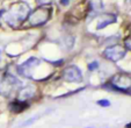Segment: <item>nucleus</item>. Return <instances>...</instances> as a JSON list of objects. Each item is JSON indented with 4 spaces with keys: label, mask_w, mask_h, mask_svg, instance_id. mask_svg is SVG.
Wrapping results in <instances>:
<instances>
[{
    "label": "nucleus",
    "mask_w": 131,
    "mask_h": 128,
    "mask_svg": "<svg viewBox=\"0 0 131 128\" xmlns=\"http://www.w3.org/2000/svg\"><path fill=\"white\" fill-rule=\"evenodd\" d=\"M124 48L131 51V36H128L124 39Z\"/></svg>",
    "instance_id": "14"
},
{
    "label": "nucleus",
    "mask_w": 131,
    "mask_h": 128,
    "mask_svg": "<svg viewBox=\"0 0 131 128\" xmlns=\"http://www.w3.org/2000/svg\"><path fill=\"white\" fill-rule=\"evenodd\" d=\"M30 103L29 101H23V100H19V99H14L9 103L8 105V108H9L10 112L15 114H19V113H22L25 112L27 108H29Z\"/></svg>",
    "instance_id": "9"
},
{
    "label": "nucleus",
    "mask_w": 131,
    "mask_h": 128,
    "mask_svg": "<svg viewBox=\"0 0 131 128\" xmlns=\"http://www.w3.org/2000/svg\"><path fill=\"white\" fill-rule=\"evenodd\" d=\"M117 21V16L115 14H100V19L97 21V25H96V29H103L106 28L107 26L109 25H113Z\"/></svg>",
    "instance_id": "10"
},
{
    "label": "nucleus",
    "mask_w": 131,
    "mask_h": 128,
    "mask_svg": "<svg viewBox=\"0 0 131 128\" xmlns=\"http://www.w3.org/2000/svg\"><path fill=\"white\" fill-rule=\"evenodd\" d=\"M4 13H5V10H1V11H0V19H1V17H3ZM0 25H1V23H0Z\"/></svg>",
    "instance_id": "16"
},
{
    "label": "nucleus",
    "mask_w": 131,
    "mask_h": 128,
    "mask_svg": "<svg viewBox=\"0 0 131 128\" xmlns=\"http://www.w3.org/2000/svg\"><path fill=\"white\" fill-rule=\"evenodd\" d=\"M37 94V87L32 84H28L26 86L19 89L17 92V99L23 101H29L32 98H35V96Z\"/></svg>",
    "instance_id": "8"
},
{
    "label": "nucleus",
    "mask_w": 131,
    "mask_h": 128,
    "mask_svg": "<svg viewBox=\"0 0 131 128\" xmlns=\"http://www.w3.org/2000/svg\"><path fill=\"white\" fill-rule=\"evenodd\" d=\"M40 64H41V59H38L37 57H30V58H28L26 62L21 63L20 65H17V68H16L17 74L20 75V76H22L23 78L32 79L34 70L36 69Z\"/></svg>",
    "instance_id": "5"
},
{
    "label": "nucleus",
    "mask_w": 131,
    "mask_h": 128,
    "mask_svg": "<svg viewBox=\"0 0 131 128\" xmlns=\"http://www.w3.org/2000/svg\"><path fill=\"white\" fill-rule=\"evenodd\" d=\"M87 7H88V15L96 16L104 10V4L102 3V0H91Z\"/></svg>",
    "instance_id": "11"
},
{
    "label": "nucleus",
    "mask_w": 131,
    "mask_h": 128,
    "mask_svg": "<svg viewBox=\"0 0 131 128\" xmlns=\"http://www.w3.org/2000/svg\"><path fill=\"white\" fill-rule=\"evenodd\" d=\"M70 3H71V0H59V4L62 6H69Z\"/></svg>",
    "instance_id": "15"
},
{
    "label": "nucleus",
    "mask_w": 131,
    "mask_h": 128,
    "mask_svg": "<svg viewBox=\"0 0 131 128\" xmlns=\"http://www.w3.org/2000/svg\"><path fill=\"white\" fill-rule=\"evenodd\" d=\"M126 55V49L119 44H113L107 47L106 49L102 51V56L106 59L113 62V63H117L121 59H123Z\"/></svg>",
    "instance_id": "4"
},
{
    "label": "nucleus",
    "mask_w": 131,
    "mask_h": 128,
    "mask_svg": "<svg viewBox=\"0 0 131 128\" xmlns=\"http://www.w3.org/2000/svg\"><path fill=\"white\" fill-rule=\"evenodd\" d=\"M88 71H95V70L99 69V62L97 61H94V62H91L88 64Z\"/></svg>",
    "instance_id": "12"
},
{
    "label": "nucleus",
    "mask_w": 131,
    "mask_h": 128,
    "mask_svg": "<svg viewBox=\"0 0 131 128\" xmlns=\"http://www.w3.org/2000/svg\"><path fill=\"white\" fill-rule=\"evenodd\" d=\"M109 81L116 87L118 93H130L129 90L131 89V76L129 74L118 72L111 77Z\"/></svg>",
    "instance_id": "3"
},
{
    "label": "nucleus",
    "mask_w": 131,
    "mask_h": 128,
    "mask_svg": "<svg viewBox=\"0 0 131 128\" xmlns=\"http://www.w3.org/2000/svg\"><path fill=\"white\" fill-rule=\"evenodd\" d=\"M62 77L67 83H81L82 81V72L79 67L71 64L64 68L62 72Z\"/></svg>",
    "instance_id": "6"
},
{
    "label": "nucleus",
    "mask_w": 131,
    "mask_h": 128,
    "mask_svg": "<svg viewBox=\"0 0 131 128\" xmlns=\"http://www.w3.org/2000/svg\"><path fill=\"white\" fill-rule=\"evenodd\" d=\"M96 104L101 107H109L110 106V101L107 100V99H100V100L96 101Z\"/></svg>",
    "instance_id": "13"
},
{
    "label": "nucleus",
    "mask_w": 131,
    "mask_h": 128,
    "mask_svg": "<svg viewBox=\"0 0 131 128\" xmlns=\"http://www.w3.org/2000/svg\"><path fill=\"white\" fill-rule=\"evenodd\" d=\"M20 85L21 83L17 80V78H15L10 74H6L0 80V94L8 96L15 87L20 86Z\"/></svg>",
    "instance_id": "7"
},
{
    "label": "nucleus",
    "mask_w": 131,
    "mask_h": 128,
    "mask_svg": "<svg viewBox=\"0 0 131 128\" xmlns=\"http://www.w3.org/2000/svg\"><path fill=\"white\" fill-rule=\"evenodd\" d=\"M51 8L48 5L45 6H37L36 10L30 12L27 19V25L29 27H41L44 26L49 21L51 16Z\"/></svg>",
    "instance_id": "2"
},
{
    "label": "nucleus",
    "mask_w": 131,
    "mask_h": 128,
    "mask_svg": "<svg viewBox=\"0 0 131 128\" xmlns=\"http://www.w3.org/2000/svg\"><path fill=\"white\" fill-rule=\"evenodd\" d=\"M30 12H31V8L27 3L19 1V3L13 4L8 8V11H5L3 17L9 27L14 28L22 25L25 21H27Z\"/></svg>",
    "instance_id": "1"
}]
</instances>
